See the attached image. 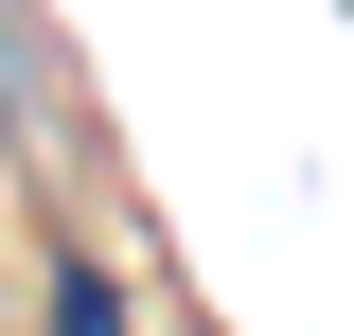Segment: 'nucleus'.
Masks as SVG:
<instances>
[{"mask_svg": "<svg viewBox=\"0 0 354 336\" xmlns=\"http://www.w3.org/2000/svg\"><path fill=\"white\" fill-rule=\"evenodd\" d=\"M0 160L18 177H88V88H71L36 0H0Z\"/></svg>", "mask_w": 354, "mask_h": 336, "instance_id": "obj_1", "label": "nucleus"}, {"mask_svg": "<svg viewBox=\"0 0 354 336\" xmlns=\"http://www.w3.org/2000/svg\"><path fill=\"white\" fill-rule=\"evenodd\" d=\"M53 336H142L124 283H106V248H53Z\"/></svg>", "mask_w": 354, "mask_h": 336, "instance_id": "obj_2", "label": "nucleus"}]
</instances>
